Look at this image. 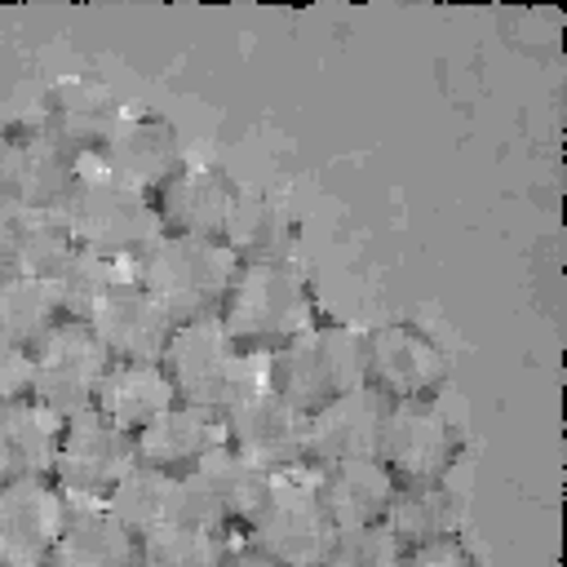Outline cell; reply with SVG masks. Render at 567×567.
<instances>
[{"label":"cell","instance_id":"1","mask_svg":"<svg viewBox=\"0 0 567 567\" xmlns=\"http://www.w3.org/2000/svg\"><path fill=\"white\" fill-rule=\"evenodd\" d=\"M319 319V297L292 261H244L217 323L244 359H266Z\"/></svg>","mask_w":567,"mask_h":567},{"label":"cell","instance_id":"2","mask_svg":"<svg viewBox=\"0 0 567 567\" xmlns=\"http://www.w3.org/2000/svg\"><path fill=\"white\" fill-rule=\"evenodd\" d=\"M266 385L301 416L363 385V332L341 319H315L288 346L266 354Z\"/></svg>","mask_w":567,"mask_h":567},{"label":"cell","instance_id":"3","mask_svg":"<svg viewBox=\"0 0 567 567\" xmlns=\"http://www.w3.org/2000/svg\"><path fill=\"white\" fill-rule=\"evenodd\" d=\"M239 257L226 239H199V235H159L137 257V279L146 292L164 301V310L186 319H213L239 275Z\"/></svg>","mask_w":567,"mask_h":567},{"label":"cell","instance_id":"4","mask_svg":"<svg viewBox=\"0 0 567 567\" xmlns=\"http://www.w3.org/2000/svg\"><path fill=\"white\" fill-rule=\"evenodd\" d=\"M62 217L80 248L111 252V257H142L159 239L151 195L142 186L106 173L102 164L93 173L80 168V177L62 204Z\"/></svg>","mask_w":567,"mask_h":567},{"label":"cell","instance_id":"5","mask_svg":"<svg viewBox=\"0 0 567 567\" xmlns=\"http://www.w3.org/2000/svg\"><path fill=\"white\" fill-rule=\"evenodd\" d=\"M270 483L275 474H266L261 465L244 461L221 443L195 470L173 478V523H199L221 536H244V527L266 505Z\"/></svg>","mask_w":567,"mask_h":567},{"label":"cell","instance_id":"6","mask_svg":"<svg viewBox=\"0 0 567 567\" xmlns=\"http://www.w3.org/2000/svg\"><path fill=\"white\" fill-rule=\"evenodd\" d=\"M372 456L394 487H439L461 465L465 434L439 403H385Z\"/></svg>","mask_w":567,"mask_h":567},{"label":"cell","instance_id":"7","mask_svg":"<svg viewBox=\"0 0 567 567\" xmlns=\"http://www.w3.org/2000/svg\"><path fill=\"white\" fill-rule=\"evenodd\" d=\"M239 540L252 545L270 567H323L337 540V523L328 518L315 483L301 478L297 470V474H275L266 505L257 509V518L244 527Z\"/></svg>","mask_w":567,"mask_h":567},{"label":"cell","instance_id":"8","mask_svg":"<svg viewBox=\"0 0 567 567\" xmlns=\"http://www.w3.org/2000/svg\"><path fill=\"white\" fill-rule=\"evenodd\" d=\"M447 372V350L412 319H385L363 332V385L381 403H439Z\"/></svg>","mask_w":567,"mask_h":567},{"label":"cell","instance_id":"9","mask_svg":"<svg viewBox=\"0 0 567 567\" xmlns=\"http://www.w3.org/2000/svg\"><path fill=\"white\" fill-rule=\"evenodd\" d=\"M266 359H244L217 315L213 319H186L173 328V337L164 341V354H159V368L164 377L173 381L177 390V403H190V408H208V412H221V403L248 385L257 372H261Z\"/></svg>","mask_w":567,"mask_h":567},{"label":"cell","instance_id":"10","mask_svg":"<svg viewBox=\"0 0 567 567\" xmlns=\"http://www.w3.org/2000/svg\"><path fill=\"white\" fill-rule=\"evenodd\" d=\"M217 416H221L226 447L239 452L244 461L261 465L266 474L306 470V416L266 385V363L248 385H239L221 403Z\"/></svg>","mask_w":567,"mask_h":567},{"label":"cell","instance_id":"11","mask_svg":"<svg viewBox=\"0 0 567 567\" xmlns=\"http://www.w3.org/2000/svg\"><path fill=\"white\" fill-rule=\"evenodd\" d=\"M80 177V159L44 128V120H9L0 128V190L9 208H62Z\"/></svg>","mask_w":567,"mask_h":567},{"label":"cell","instance_id":"12","mask_svg":"<svg viewBox=\"0 0 567 567\" xmlns=\"http://www.w3.org/2000/svg\"><path fill=\"white\" fill-rule=\"evenodd\" d=\"M133 439L106 425L93 408H80L62 421V443L49 478L66 492V501H106L115 483L133 470Z\"/></svg>","mask_w":567,"mask_h":567},{"label":"cell","instance_id":"13","mask_svg":"<svg viewBox=\"0 0 567 567\" xmlns=\"http://www.w3.org/2000/svg\"><path fill=\"white\" fill-rule=\"evenodd\" d=\"M151 195V213L159 221V235H199V239H221L230 226V213L244 195V186L208 159H186L177 164Z\"/></svg>","mask_w":567,"mask_h":567},{"label":"cell","instance_id":"14","mask_svg":"<svg viewBox=\"0 0 567 567\" xmlns=\"http://www.w3.org/2000/svg\"><path fill=\"white\" fill-rule=\"evenodd\" d=\"M71 501L49 474L0 478V567H44Z\"/></svg>","mask_w":567,"mask_h":567},{"label":"cell","instance_id":"15","mask_svg":"<svg viewBox=\"0 0 567 567\" xmlns=\"http://www.w3.org/2000/svg\"><path fill=\"white\" fill-rule=\"evenodd\" d=\"M31 363H35L31 394H35L40 403H49L53 412L71 416V412H80V408H93V394H97V381H102L106 368H111V354L102 350V341L93 337L89 323L62 319V323L31 350Z\"/></svg>","mask_w":567,"mask_h":567},{"label":"cell","instance_id":"16","mask_svg":"<svg viewBox=\"0 0 567 567\" xmlns=\"http://www.w3.org/2000/svg\"><path fill=\"white\" fill-rule=\"evenodd\" d=\"M97 164L142 190H155L177 164H186V146H182V128L164 115V111H146V106H124L106 151L97 155Z\"/></svg>","mask_w":567,"mask_h":567},{"label":"cell","instance_id":"17","mask_svg":"<svg viewBox=\"0 0 567 567\" xmlns=\"http://www.w3.org/2000/svg\"><path fill=\"white\" fill-rule=\"evenodd\" d=\"M120 115H124V102L106 84H97V80H62L40 102L44 128L75 159L102 155L106 142H111V133H115V124H120Z\"/></svg>","mask_w":567,"mask_h":567},{"label":"cell","instance_id":"18","mask_svg":"<svg viewBox=\"0 0 567 567\" xmlns=\"http://www.w3.org/2000/svg\"><path fill=\"white\" fill-rule=\"evenodd\" d=\"M381 412H385V403L368 385L346 390L341 399H332L319 412H310L306 416V470L315 474V470H328L337 461L372 456L377 452Z\"/></svg>","mask_w":567,"mask_h":567},{"label":"cell","instance_id":"19","mask_svg":"<svg viewBox=\"0 0 567 567\" xmlns=\"http://www.w3.org/2000/svg\"><path fill=\"white\" fill-rule=\"evenodd\" d=\"M221 443H226V434H221V416L217 412L190 408V403H173L164 416H155L146 430L133 434V461L155 470V474L182 478L186 470H195Z\"/></svg>","mask_w":567,"mask_h":567},{"label":"cell","instance_id":"20","mask_svg":"<svg viewBox=\"0 0 567 567\" xmlns=\"http://www.w3.org/2000/svg\"><path fill=\"white\" fill-rule=\"evenodd\" d=\"M173 403H177V390L164 377L159 359H111L93 394V412L128 439L146 430L155 416H164Z\"/></svg>","mask_w":567,"mask_h":567},{"label":"cell","instance_id":"21","mask_svg":"<svg viewBox=\"0 0 567 567\" xmlns=\"http://www.w3.org/2000/svg\"><path fill=\"white\" fill-rule=\"evenodd\" d=\"M93 337L102 341V350L111 359H159L164 354V341L173 337L177 319L164 310V301L155 292L137 284L120 288L93 319H89Z\"/></svg>","mask_w":567,"mask_h":567},{"label":"cell","instance_id":"22","mask_svg":"<svg viewBox=\"0 0 567 567\" xmlns=\"http://www.w3.org/2000/svg\"><path fill=\"white\" fill-rule=\"evenodd\" d=\"M4 270L31 279H58L66 261L80 252L62 208H9L0 217Z\"/></svg>","mask_w":567,"mask_h":567},{"label":"cell","instance_id":"23","mask_svg":"<svg viewBox=\"0 0 567 567\" xmlns=\"http://www.w3.org/2000/svg\"><path fill=\"white\" fill-rule=\"evenodd\" d=\"M328 518L337 523V532L346 527H372L385 523V509L394 501V478L385 474V465L377 456H354V461H337L328 470L310 474Z\"/></svg>","mask_w":567,"mask_h":567},{"label":"cell","instance_id":"24","mask_svg":"<svg viewBox=\"0 0 567 567\" xmlns=\"http://www.w3.org/2000/svg\"><path fill=\"white\" fill-rule=\"evenodd\" d=\"M44 567H137V532L106 501H75Z\"/></svg>","mask_w":567,"mask_h":567},{"label":"cell","instance_id":"25","mask_svg":"<svg viewBox=\"0 0 567 567\" xmlns=\"http://www.w3.org/2000/svg\"><path fill=\"white\" fill-rule=\"evenodd\" d=\"M221 239L235 248L239 261H292V248L301 239V221L279 195L244 190Z\"/></svg>","mask_w":567,"mask_h":567},{"label":"cell","instance_id":"26","mask_svg":"<svg viewBox=\"0 0 567 567\" xmlns=\"http://www.w3.org/2000/svg\"><path fill=\"white\" fill-rule=\"evenodd\" d=\"M62 412H53L49 403L18 399L0 408V474H49L58 443H62Z\"/></svg>","mask_w":567,"mask_h":567},{"label":"cell","instance_id":"27","mask_svg":"<svg viewBox=\"0 0 567 567\" xmlns=\"http://www.w3.org/2000/svg\"><path fill=\"white\" fill-rule=\"evenodd\" d=\"M53 284H58V297H62V315L89 323L120 288L137 284V257H111V252L80 248Z\"/></svg>","mask_w":567,"mask_h":567},{"label":"cell","instance_id":"28","mask_svg":"<svg viewBox=\"0 0 567 567\" xmlns=\"http://www.w3.org/2000/svg\"><path fill=\"white\" fill-rule=\"evenodd\" d=\"M62 297L53 279L31 275H0V341L35 350L58 323H62Z\"/></svg>","mask_w":567,"mask_h":567},{"label":"cell","instance_id":"29","mask_svg":"<svg viewBox=\"0 0 567 567\" xmlns=\"http://www.w3.org/2000/svg\"><path fill=\"white\" fill-rule=\"evenodd\" d=\"M465 518V501L439 483V487H399L385 509V532L399 540V549L430 545L443 536H456Z\"/></svg>","mask_w":567,"mask_h":567},{"label":"cell","instance_id":"30","mask_svg":"<svg viewBox=\"0 0 567 567\" xmlns=\"http://www.w3.org/2000/svg\"><path fill=\"white\" fill-rule=\"evenodd\" d=\"M230 540L199 523H159L137 536V567H217Z\"/></svg>","mask_w":567,"mask_h":567},{"label":"cell","instance_id":"31","mask_svg":"<svg viewBox=\"0 0 567 567\" xmlns=\"http://www.w3.org/2000/svg\"><path fill=\"white\" fill-rule=\"evenodd\" d=\"M106 505L115 509V518L128 527V532H151L159 523H173V478L168 474H155L146 465H133L115 492L106 496Z\"/></svg>","mask_w":567,"mask_h":567},{"label":"cell","instance_id":"32","mask_svg":"<svg viewBox=\"0 0 567 567\" xmlns=\"http://www.w3.org/2000/svg\"><path fill=\"white\" fill-rule=\"evenodd\" d=\"M399 540L385 532V523L372 527H346L337 532L323 567H399Z\"/></svg>","mask_w":567,"mask_h":567},{"label":"cell","instance_id":"33","mask_svg":"<svg viewBox=\"0 0 567 567\" xmlns=\"http://www.w3.org/2000/svg\"><path fill=\"white\" fill-rule=\"evenodd\" d=\"M399 567H478V554H474L470 540L456 532V536H443V540L403 549V554H399Z\"/></svg>","mask_w":567,"mask_h":567},{"label":"cell","instance_id":"34","mask_svg":"<svg viewBox=\"0 0 567 567\" xmlns=\"http://www.w3.org/2000/svg\"><path fill=\"white\" fill-rule=\"evenodd\" d=\"M31 381H35L31 350L0 341V408L4 403H18V399H31Z\"/></svg>","mask_w":567,"mask_h":567},{"label":"cell","instance_id":"35","mask_svg":"<svg viewBox=\"0 0 567 567\" xmlns=\"http://www.w3.org/2000/svg\"><path fill=\"white\" fill-rule=\"evenodd\" d=\"M217 567H270V563H266V558H261L252 545H244V540L235 536V540H230V549L221 554V563H217Z\"/></svg>","mask_w":567,"mask_h":567},{"label":"cell","instance_id":"36","mask_svg":"<svg viewBox=\"0 0 567 567\" xmlns=\"http://www.w3.org/2000/svg\"><path fill=\"white\" fill-rule=\"evenodd\" d=\"M4 213H9V199H4V190H0V217H4Z\"/></svg>","mask_w":567,"mask_h":567},{"label":"cell","instance_id":"37","mask_svg":"<svg viewBox=\"0 0 567 567\" xmlns=\"http://www.w3.org/2000/svg\"><path fill=\"white\" fill-rule=\"evenodd\" d=\"M0 275H4V244H0Z\"/></svg>","mask_w":567,"mask_h":567},{"label":"cell","instance_id":"38","mask_svg":"<svg viewBox=\"0 0 567 567\" xmlns=\"http://www.w3.org/2000/svg\"><path fill=\"white\" fill-rule=\"evenodd\" d=\"M0 478H4V474H0Z\"/></svg>","mask_w":567,"mask_h":567}]
</instances>
